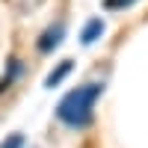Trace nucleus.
Instances as JSON below:
<instances>
[{
	"label": "nucleus",
	"mask_w": 148,
	"mask_h": 148,
	"mask_svg": "<svg viewBox=\"0 0 148 148\" xmlns=\"http://www.w3.org/2000/svg\"><path fill=\"white\" fill-rule=\"evenodd\" d=\"M62 42V24H56V27H51L42 39H39V51L42 53H47V51H53V47Z\"/></svg>",
	"instance_id": "f03ea898"
},
{
	"label": "nucleus",
	"mask_w": 148,
	"mask_h": 148,
	"mask_svg": "<svg viewBox=\"0 0 148 148\" xmlns=\"http://www.w3.org/2000/svg\"><path fill=\"white\" fill-rule=\"evenodd\" d=\"M101 33H104V21H101V18H92L89 24H86V30H83L80 39H83V45H92Z\"/></svg>",
	"instance_id": "7ed1b4c3"
},
{
	"label": "nucleus",
	"mask_w": 148,
	"mask_h": 148,
	"mask_svg": "<svg viewBox=\"0 0 148 148\" xmlns=\"http://www.w3.org/2000/svg\"><path fill=\"white\" fill-rule=\"evenodd\" d=\"M21 142H24V136H21V133H15V136H12V139H6L0 148H21Z\"/></svg>",
	"instance_id": "39448f33"
},
{
	"label": "nucleus",
	"mask_w": 148,
	"mask_h": 148,
	"mask_svg": "<svg viewBox=\"0 0 148 148\" xmlns=\"http://www.w3.org/2000/svg\"><path fill=\"white\" fill-rule=\"evenodd\" d=\"M104 92V83H86L71 89L56 107V119L62 121L65 127L71 130H80V127H89L92 125V116H95V101L101 98Z\"/></svg>",
	"instance_id": "f257e3e1"
},
{
	"label": "nucleus",
	"mask_w": 148,
	"mask_h": 148,
	"mask_svg": "<svg viewBox=\"0 0 148 148\" xmlns=\"http://www.w3.org/2000/svg\"><path fill=\"white\" fill-rule=\"evenodd\" d=\"M133 0H104V6L107 9H119V6H130Z\"/></svg>",
	"instance_id": "423d86ee"
},
{
	"label": "nucleus",
	"mask_w": 148,
	"mask_h": 148,
	"mask_svg": "<svg viewBox=\"0 0 148 148\" xmlns=\"http://www.w3.org/2000/svg\"><path fill=\"white\" fill-rule=\"evenodd\" d=\"M68 71H71V59H65V62H59V68H56V71H51V74H47L45 86H59V83H62V77H65Z\"/></svg>",
	"instance_id": "20e7f679"
}]
</instances>
